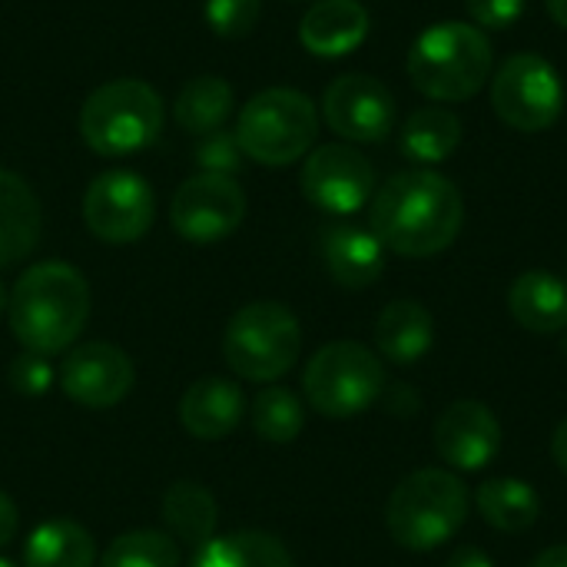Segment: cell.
I'll return each mask as SVG.
<instances>
[{"label":"cell","instance_id":"9a60e30c","mask_svg":"<svg viewBox=\"0 0 567 567\" xmlns=\"http://www.w3.org/2000/svg\"><path fill=\"white\" fill-rule=\"evenodd\" d=\"M502 449V425L485 402H452L435 422V452L455 472H482Z\"/></svg>","mask_w":567,"mask_h":567},{"label":"cell","instance_id":"7a4b0ae2","mask_svg":"<svg viewBox=\"0 0 567 567\" xmlns=\"http://www.w3.org/2000/svg\"><path fill=\"white\" fill-rule=\"evenodd\" d=\"M7 319L27 352H63L90 319V286L70 262H37L10 289Z\"/></svg>","mask_w":567,"mask_h":567},{"label":"cell","instance_id":"d590c367","mask_svg":"<svg viewBox=\"0 0 567 567\" xmlns=\"http://www.w3.org/2000/svg\"><path fill=\"white\" fill-rule=\"evenodd\" d=\"M551 455H555V465L567 475V419L555 429V435H551Z\"/></svg>","mask_w":567,"mask_h":567},{"label":"cell","instance_id":"ac0fdd59","mask_svg":"<svg viewBox=\"0 0 567 567\" xmlns=\"http://www.w3.org/2000/svg\"><path fill=\"white\" fill-rule=\"evenodd\" d=\"M322 262L339 286L365 289L385 272V246L372 229L329 226L322 233Z\"/></svg>","mask_w":567,"mask_h":567},{"label":"cell","instance_id":"7c38bea8","mask_svg":"<svg viewBox=\"0 0 567 567\" xmlns=\"http://www.w3.org/2000/svg\"><path fill=\"white\" fill-rule=\"evenodd\" d=\"M246 216V193L233 176L196 173L189 176L169 203L173 229L189 243H219L239 229Z\"/></svg>","mask_w":567,"mask_h":567},{"label":"cell","instance_id":"f35d334b","mask_svg":"<svg viewBox=\"0 0 567 567\" xmlns=\"http://www.w3.org/2000/svg\"><path fill=\"white\" fill-rule=\"evenodd\" d=\"M7 309V289H3V282H0V312Z\"/></svg>","mask_w":567,"mask_h":567},{"label":"cell","instance_id":"603a6c76","mask_svg":"<svg viewBox=\"0 0 567 567\" xmlns=\"http://www.w3.org/2000/svg\"><path fill=\"white\" fill-rule=\"evenodd\" d=\"M216 498L199 482H176L163 495V522L169 538L186 548H203L216 538Z\"/></svg>","mask_w":567,"mask_h":567},{"label":"cell","instance_id":"60d3db41","mask_svg":"<svg viewBox=\"0 0 567 567\" xmlns=\"http://www.w3.org/2000/svg\"><path fill=\"white\" fill-rule=\"evenodd\" d=\"M565 349H567V342H565Z\"/></svg>","mask_w":567,"mask_h":567},{"label":"cell","instance_id":"484cf974","mask_svg":"<svg viewBox=\"0 0 567 567\" xmlns=\"http://www.w3.org/2000/svg\"><path fill=\"white\" fill-rule=\"evenodd\" d=\"M189 567H292L286 545L266 532H233L196 548Z\"/></svg>","mask_w":567,"mask_h":567},{"label":"cell","instance_id":"1f68e13d","mask_svg":"<svg viewBox=\"0 0 567 567\" xmlns=\"http://www.w3.org/2000/svg\"><path fill=\"white\" fill-rule=\"evenodd\" d=\"M53 379H56V372H53L50 359L40 355V352L23 349V355H17L13 365H10V385L20 395H43L53 385Z\"/></svg>","mask_w":567,"mask_h":567},{"label":"cell","instance_id":"9c48e42d","mask_svg":"<svg viewBox=\"0 0 567 567\" xmlns=\"http://www.w3.org/2000/svg\"><path fill=\"white\" fill-rule=\"evenodd\" d=\"M492 106L505 126L518 133H545L561 120L565 83L545 56L515 53L492 76Z\"/></svg>","mask_w":567,"mask_h":567},{"label":"cell","instance_id":"8fae6325","mask_svg":"<svg viewBox=\"0 0 567 567\" xmlns=\"http://www.w3.org/2000/svg\"><path fill=\"white\" fill-rule=\"evenodd\" d=\"M306 199L332 216H352L375 196V166L349 143H326L299 173Z\"/></svg>","mask_w":567,"mask_h":567},{"label":"cell","instance_id":"836d02e7","mask_svg":"<svg viewBox=\"0 0 567 567\" xmlns=\"http://www.w3.org/2000/svg\"><path fill=\"white\" fill-rule=\"evenodd\" d=\"M20 528V512L13 505V498L7 492H0V548H7L17 538Z\"/></svg>","mask_w":567,"mask_h":567},{"label":"cell","instance_id":"3957f363","mask_svg":"<svg viewBox=\"0 0 567 567\" xmlns=\"http://www.w3.org/2000/svg\"><path fill=\"white\" fill-rule=\"evenodd\" d=\"M492 63L495 50L485 30L462 20H442L412 43L409 80L432 103H462L492 80Z\"/></svg>","mask_w":567,"mask_h":567},{"label":"cell","instance_id":"f1b7e54d","mask_svg":"<svg viewBox=\"0 0 567 567\" xmlns=\"http://www.w3.org/2000/svg\"><path fill=\"white\" fill-rule=\"evenodd\" d=\"M100 567H179V545L163 532H126L106 548Z\"/></svg>","mask_w":567,"mask_h":567},{"label":"cell","instance_id":"52a82bcc","mask_svg":"<svg viewBox=\"0 0 567 567\" xmlns=\"http://www.w3.org/2000/svg\"><path fill=\"white\" fill-rule=\"evenodd\" d=\"M302 352V329L289 306L262 299L243 306L223 339L226 365L246 382L282 379Z\"/></svg>","mask_w":567,"mask_h":567},{"label":"cell","instance_id":"cb8c5ba5","mask_svg":"<svg viewBox=\"0 0 567 567\" xmlns=\"http://www.w3.org/2000/svg\"><path fill=\"white\" fill-rule=\"evenodd\" d=\"M475 505H478V515L485 518V525H492L495 532H505V535H522V532L535 528V522L542 518V498L522 478L485 482L475 495Z\"/></svg>","mask_w":567,"mask_h":567},{"label":"cell","instance_id":"83f0119b","mask_svg":"<svg viewBox=\"0 0 567 567\" xmlns=\"http://www.w3.org/2000/svg\"><path fill=\"white\" fill-rule=\"evenodd\" d=\"M306 425V409L296 392L282 385H269L252 399V429L262 442L289 445L299 439Z\"/></svg>","mask_w":567,"mask_h":567},{"label":"cell","instance_id":"8d00e7d4","mask_svg":"<svg viewBox=\"0 0 567 567\" xmlns=\"http://www.w3.org/2000/svg\"><path fill=\"white\" fill-rule=\"evenodd\" d=\"M532 567H567V545H551V548H545Z\"/></svg>","mask_w":567,"mask_h":567},{"label":"cell","instance_id":"6da1fadb","mask_svg":"<svg viewBox=\"0 0 567 567\" xmlns=\"http://www.w3.org/2000/svg\"><path fill=\"white\" fill-rule=\"evenodd\" d=\"M372 233L405 259L445 252L465 226V199L458 186L435 169L395 173L372 196Z\"/></svg>","mask_w":567,"mask_h":567},{"label":"cell","instance_id":"2e32d148","mask_svg":"<svg viewBox=\"0 0 567 567\" xmlns=\"http://www.w3.org/2000/svg\"><path fill=\"white\" fill-rule=\"evenodd\" d=\"M246 415V395L223 375L196 379L179 399V422L199 442H219L239 429Z\"/></svg>","mask_w":567,"mask_h":567},{"label":"cell","instance_id":"5b68a950","mask_svg":"<svg viewBox=\"0 0 567 567\" xmlns=\"http://www.w3.org/2000/svg\"><path fill=\"white\" fill-rule=\"evenodd\" d=\"M163 130L159 93L133 76L96 86L80 106V136L100 156H130L146 150Z\"/></svg>","mask_w":567,"mask_h":567},{"label":"cell","instance_id":"4fadbf2b","mask_svg":"<svg viewBox=\"0 0 567 567\" xmlns=\"http://www.w3.org/2000/svg\"><path fill=\"white\" fill-rule=\"evenodd\" d=\"M322 116L349 143H382L395 130V96L369 73H346L326 86Z\"/></svg>","mask_w":567,"mask_h":567},{"label":"cell","instance_id":"30bf717a","mask_svg":"<svg viewBox=\"0 0 567 567\" xmlns=\"http://www.w3.org/2000/svg\"><path fill=\"white\" fill-rule=\"evenodd\" d=\"M156 199L140 173L113 169L96 176L83 196V223L100 243L126 246L150 233Z\"/></svg>","mask_w":567,"mask_h":567},{"label":"cell","instance_id":"74e56055","mask_svg":"<svg viewBox=\"0 0 567 567\" xmlns=\"http://www.w3.org/2000/svg\"><path fill=\"white\" fill-rule=\"evenodd\" d=\"M545 7H548L551 20H555L558 27H565L567 30V0H545Z\"/></svg>","mask_w":567,"mask_h":567},{"label":"cell","instance_id":"4dcf8cb0","mask_svg":"<svg viewBox=\"0 0 567 567\" xmlns=\"http://www.w3.org/2000/svg\"><path fill=\"white\" fill-rule=\"evenodd\" d=\"M262 13V0H206L203 17L219 37H246Z\"/></svg>","mask_w":567,"mask_h":567},{"label":"cell","instance_id":"7402d4cb","mask_svg":"<svg viewBox=\"0 0 567 567\" xmlns=\"http://www.w3.org/2000/svg\"><path fill=\"white\" fill-rule=\"evenodd\" d=\"M23 565L93 567L96 565V542L83 525H76L70 518H53L30 532L27 548H23Z\"/></svg>","mask_w":567,"mask_h":567},{"label":"cell","instance_id":"d4e9b609","mask_svg":"<svg viewBox=\"0 0 567 567\" xmlns=\"http://www.w3.org/2000/svg\"><path fill=\"white\" fill-rule=\"evenodd\" d=\"M462 143V120L442 103L419 106L402 126V153L415 163H445Z\"/></svg>","mask_w":567,"mask_h":567},{"label":"cell","instance_id":"ffe728a7","mask_svg":"<svg viewBox=\"0 0 567 567\" xmlns=\"http://www.w3.org/2000/svg\"><path fill=\"white\" fill-rule=\"evenodd\" d=\"M508 312L535 336L561 332L567 329V282L545 269L522 272L508 289Z\"/></svg>","mask_w":567,"mask_h":567},{"label":"cell","instance_id":"277c9868","mask_svg":"<svg viewBox=\"0 0 567 567\" xmlns=\"http://www.w3.org/2000/svg\"><path fill=\"white\" fill-rule=\"evenodd\" d=\"M468 518V488L455 472L422 468L395 485L385 505V525L399 548L435 551L452 542Z\"/></svg>","mask_w":567,"mask_h":567},{"label":"cell","instance_id":"4316f807","mask_svg":"<svg viewBox=\"0 0 567 567\" xmlns=\"http://www.w3.org/2000/svg\"><path fill=\"white\" fill-rule=\"evenodd\" d=\"M229 113H233V86L223 76H209V73L193 76L173 103V116L179 130L196 136L223 130Z\"/></svg>","mask_w":567,"mask_h":567},{"label":"cell","instance_id":"8992f818","mask_svg":"<svg viewBox=\"0 0 567 567\" xmlns=\"http://www.w3.org/2000/svg\"><path fill=\"white\" fill-rule=\"evenodd\" d=\"M233 133L252 163L289 166L309 156L319 136V113L306 93L292 86H272L256 93L239 110V123Z\"/></svg>","mask_w":567,"mask_h":567},{"label":"cell","instance_id":"e575fe53","mask_svg":"<svg viewBox=\"0 0 567 567\" xmlns=\"http://www.w3.org/2000/svg\"><path fill=\"white\" fill-rule=\"evenodd\" d=\"M445 567H495V561H492L482 548L462 545V548H455V555L445 561Z\"/></svg>","mask_w":567,"mask_h":567},{"label":"cell","instance_id":"e0dca14e","mask_svg":"<svg viewBox=\"0 0 567 567\" xmlns=\"http://www.w3.org/2000/svg\"><path fill=\"white\" fill-rule=\"evenodd\" d=\"M369 37V10L359 0H316L299 20V43L312 56H346Z\"/></svg>","mask_w":567,"mask_h":567},{"label":"cell","instance_id":"44dd1931","mask_svg":"<svg viewBox=\"0 0 567 567\" xmlns=\"http://www.w3.org/2000/svg\"><path fill=\"white\" fill-rule=\"evenodd\" d=\"M435 346V319L415 299L389 302L375 322V349L395 365H415Z\"/></svg>","mask_w":567,"mask_h":567},{"label":"cell","instance_id":"ba28073f","mask_svg":"<svg viewBox=\"0 0 567 567\" xmlns=\"http://www.w3.org/2000/svg\"><path fill=\"white\" fill-rule=\"evenodd\" d=\"M385 365L362 342L322 346L302 375L309 405L326 419H352L369 412L385 395Z\"/></svg>","mask_w":567,"mask_h":567},{"label":"cell","instance_id":"f546056e","mask_svg":"<svg viewBox=\"0 0 567 567\" xmlns=\"http://www.w3.org/2000/svg\"><path fill=\"white\" fill-rule=\"evenodd\" d=\"M193 156H196L199 173H223V176H233V173L243 169V156H246V153H243L239 140H236V133H229V130H213V133H203V136H199Z\"/></svg>","mask_w":567,"mask_h":567},{"label":"cell","instance_id":"ab89813d","mask_svg":"<svg viewBox=\"0 0 567 567\" xmlns=\"http://www.w3.org/2000/svg\"><path fill=\"white\" fill-rule=\"evenodd\" d=\"M0 567H17V565H13L10 558H0Z\"/></svg>","mask_w":567,"mask_h":567},{"label":"cell","instance_id":"d6a6232c","mask_svg":"<svg viewBox=\"0 0 567 567\" xmlns=\"http://www.w3.org/2000/svg\"><path fill=\"white\" fill-rule=\"evenodd\" d=\"M525 13V0H468V17L478 30H508Z\"/></svg>","mask_w":567,"mask_h":567},{"label":"cell","instance_id":"5bb4252c","mask_svg":"<svg viewBox=\"0 0 567 567\" xmlns=\"http://www.w3.org/2000/svg\"><path fill=\"white\" fill-rule=\"evenodd\" d=\"M56 382L66 399L83 409H113L130 395L136 369L123 349L110 342H83L70 349L56 372Z\"/></svg>","mask_w":567,"mask_h":567},{"label":"cell","instance_id":"d6986e66","mask_svg":"<svg viewBox=\"0 0 567 567\" xmlns=\"http://www.w3.org/2000/svg\"><path fill=\"white\" fill-rule=\"evenodd\" d=\"M43 229L37 193L10 169H0V269L27 259Z\"/></svg>","mask_w":567,"mask_h":567}]
</instances>
